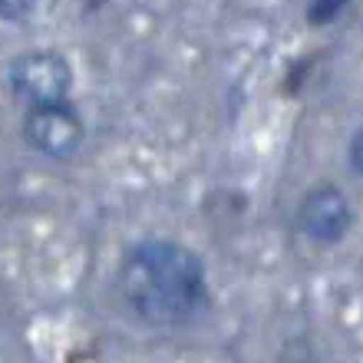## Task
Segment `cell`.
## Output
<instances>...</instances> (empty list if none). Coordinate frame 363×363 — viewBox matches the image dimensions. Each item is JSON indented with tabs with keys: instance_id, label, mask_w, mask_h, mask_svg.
<instances>
[{
	"instance_id": "cell-5",
	"label": "cell",
	"mask_w": 363,
	"mask_h": 363,
	"mask_svg": "<svg viewBox=\"0 0 363 363\" xmlns=\"http://www.w3.org/2000/svg\"><path fill=\"white\" fill-rule=\"evenodd\" d=\"M344 7H347V0H311V4H307V17H311V23L324 27V23L340 17Z\"/></svg>"
},
{
	"instance_id": "cell-1",
	"label": "cell",
	"mask_w": 363,
	"mask_h": 363,
	"mask_svg": "<svg viewBox=\"0 0 363 363\" xmlns=\"http://www.w3.org/2000/svg\"><path fill=\"white\" fill-rule=\"evenodd\" d=\"M125 311L145 327H185L208 307L205 264L179 241H143L119 268Z\"/></svg>"
},
{
	"instance_id": "cell-4",
	"label": "cell",
	"mask_w": 363,
	"mask_h": 363,
	"mask_svg": "<svg viewBox=\"0 0 363 363\" xmlns=\"http://www.w3.org/2000/svg\"><path fill=\"white\" fill-rule=\"evenodd\" d=\"M350 225H354V208L344 191L334 185H320V189L307 191L297 208V231L320 245L340 241L350 231Z\"/></svg>"
},
{
	"instance_id": "cell-3",
	"label": "cell",
	"mask_w": 363,
	"mask_h": 363,
	"mask_svg": "<svg viewBox=\"0 0 363 363\" xmlns=\"http://www.w3.org/2000/svg\"><path fill=\"white\" fill-rule=\"evenodd\" d=\"M83 119H79L67 103H47L30 106L23 116V139L37 152L50 159H69L83 145Z\"/></svg>"
},
{
	"instance_id": "cell-2",
	"label": "cell",
	"mask_w": 363,
	"mask_h": 363,
	"mask_svg": "<svg viewBox=\"0 0 363 363\" xmlns=\"http://www.w3.org/2000/svg\"><path fill=\"white\" fill-rule=\"evenodd\" d=\"M10 93L27 106L63 103L73 89V67L57 50H30L10 60L7 67Z\"/></svg>"
},
{
	"instance_id": "cell-6",
	"label": "cell",
	"mask_w": 363,
	"mask_h": 363,
	"mask_svg": "<svg viewBox=\"0 0 363 363\" xmlns=\"http://www.w3.org/2000/svg\"><path fill=\"white\" fill-rule=\"evenodd\" d=\"M33 10H37V0H0V20H10V23L27 20Z\"/></svg>"
},
{
	"instance_id": "cell-7",
	"label": "cell",
	"mask_w": 363,
	"mask_h": 363,
	"mask_svg": "<svg viewBox=\"0 0 363 363\" xmlns=\"http://www.w3.org/2000/svg\"><path fill=\"white\" fill-rule=\"evenodd\" d=\"M347 152H350V169H354V172L363 179V125L354 133V139H350V149H347Z\"/></svg>"
}]
</instances>
